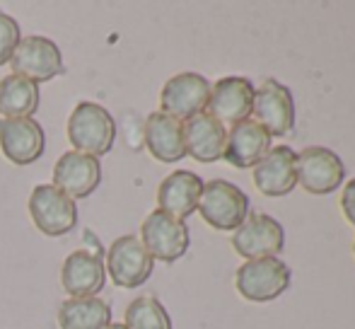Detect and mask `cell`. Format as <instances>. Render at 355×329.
Returning a JSON list of instances; mask_svg holds the SVG:
<instances>
[{"label":"cell","mask_w":355,"mask_h":329,"mask_svg":"<svg viewBox=\"0 0 355 329\" xmlns=\"http://www.w3.org/2000/svg\"><path fill=\"white\" fill-rule=\"evenodd\" d=\"M271 148V133L259 121H254V119H244V121L227 128V143H225L223 160H227L237 169H249L257 167Z\"/></svg>","instance_id":"16"},{"label":"cell","mask_w":355,"mask_h":329,"mask_svg":"<svg viewBox=\"0 0 355 329\" xmlns=\"http://www.w3.org/2000/svg\"><path fill=\"white\" fill-rule=\"evenodd\" d=\"M211 87L213 85L201 73H179L164 83L162 92H159V112L179 119V121H189L208 109Z\"/></svg>","instance_id":"7"},{"label":"cell","mask_w":355,"mask_h":329,"mask_svg":"<svg viewBox=\"0 0 355 329\" xmlns=\"http://www.w3.org/2000/svg\"><path fill=\"white\" fill-rule=\"evenodd\" d=\"M107 281V267L102 262V254L78 249L68 254L61 269L63 291L71 298H92L104 288Z\"/></svg>","instance_id":"17"},{"label":"cell","mask_w":355,"mask_h":329,"mask_svg":"<svg viewBox=\"0 0 355 329\" xmlns=\"http://www.w3.org/2000/svg\"><path fill=\"white\" fill-rule=\"evenodd\" d=\"M107 325H112V307L97 296L68 298L58 307L61 329H104Z\"/></svg>","instance_id":"21"},{"label":"cell","mask_w":355,"mask_h":329,"mask_svg":"<svg viewBox=\"0 0 355 329\" xmlns=\"http://www.w3.org/2000/svg\"><path fill=\"white\" fill-rule=\"evenodd\" d=\"M15 76H22L32 83H49L63 73V56L56 42L46 37H22L12 58H10Z\"/></svg>","instance_id":"11"},{"label":"cell","mask_w":355,"mask_h":329,"mask_svg":"<svg viewBox=\"0 0 355 329\" xmlns=\"http://www.w3.org/2000/svg\"><path fill=\"white\" fill-rule=\"evenodd\" d=\"M254 121H259L271 138H283L295 128V99L288 85L273 81H263L254 90Z\"/></svg>","instance_id":"9"},{"label":"cell","mask_w":355,"mask_h":329,"mask_svg":"<svg viewBox=\"0 0 355 329\" xmlns=\"http://www.w3.org/2000/svg\"><path fill=\"white\" fill-rule=\"evenodd\" d=\"M203 184L206 182H203L196 172H189V169H177V172L167 174V177L159 182V189H157L159 211L179 218V221L189 218L191 213H196Z\"/></svg>","instance_id":"19"},{"label":"cell","mask_w":355,"mask_h":329,"mask_svg":"<svg viewBox=\"0 0 355 329\" xmlns=\"http://www.w3.org/2000/svg\"><path fill=\"white\" fill-rule=\"evenodd\" d=\"M196 211L215 230L234 233L249 216V196L227 179H211L203 184Z\"/></svg>","instance_id":"2"},{"label":"cell","mask_w":355,"mask_h":329,"mask_svg":"<svg viewBox=\"0 0 355 329\" xmlns=\"http://www.w3.org/2000/svg\"><path fill=\"white\" fill-rule=\"evenodd\" d=\"M254 90H257L254 83L247 81V78H239V76L220 78L211 87V99H208L206 112L218 119L223 126L225 124L234 126V124L244 121V119H252Z\"/></svg>","instance_id":"12"},{"label":"cell","mask_w":355,"mask_h":329,"mask_svg":"<svg viewBox=\"0 0 355 329\" xmlns=\"http://www.w3.org/2000/svg\"><path fill=\"white\" fill-rule=\"evenodd\" d=\"M141 242L153 259L162 264H174L189 252L191 235H189L187 223L157 208L143 221Z\"/></svg>","instance_id":"4"},{"label":"cell","mask_w":355,"mask_h":329,"mask_svg":"<svg viewBox=\"0 0 355 329\" xmlns=\"http://www.w3.org/2000/svg\"><path fill=\"white\" fill-rule=\"evenodd\" d=\"M19 42H22L19 22L0 10V66H3V63H10V58H12V53Z\"/></svg>","instance_id":"24"},{"label":"cell","mask_w":355,"mask_h":329,"mask_svg":"<svg viewBox=\"0 0 355 329\" xmlns=\"http://www.w3.org/2000/svg\"><path fill=\"white\" fill-rule=\"evenodd\" d=\"M0 151L19 167L37 162L46 151L42 124L34 119H0Z\"/></svg>","instance_id":"13"},{"label":"cell","mask_w":355,"mask_h":329,"mask_svg":"<svg viewBox=\"0 0 355 329\" xmlns=\"http://www.w3.org/2000/svg\"><path fill=\"white\" fill-rule=\"evenodd\" d=\"M252 177L263 196H285L297 187V153L290 146H273L263 160L252 167Z\"/></svg>","instance_id":"14"},{"label":"cell","mask_w":355,"mask_h":329,"mask_svg":"<svg viewBox=\"0 0 355 329\" xmlns=\"http://www.w3.org/2000/svg\"><path fill=\"white\" fill-rule=\"evenodd\" d=\"M145 148L157 162L174 164L187 158V141H184V121L169 117L164 112H153L143 126Z\"/></svg>","instance_id":"18"},{"label":"cell","mask_w":355,"mask_h":329,"mask_svg":"<svg viewBox=\"0 0 355 329\" xmlns=\"http://www.w3.org/2000/svg\"><path fill=\"white\" fill-rule=\"evenodd\" d=\"M29 216L49 237H61L78 226V206L53 184H39L29 194Z\"/></svg>","instance_id":"5"},{"label":"cell","mask_w":355,"mask_h":329,"mask_svg":"<svg viewBox=\"0 0 355 329\" xmlns=\"http://www.w3.org/2000/svg\"><path fill=\"white\" fill-rule=\"evenodd\" d=\"M126 329H172V317L164 305L153 296H141L128 303L123 315Z\"/></svg>","instance_id":"23"},{"label":"cell","mask_w":355,"mask_h":329,"mask_svg":"<svg viewBox=\"0 0 355 329\" xmlns=\"http://www.w3.org/2000/svg\"><path fill=\"white\" fill-rule=\"evenodd\" d=\"M293 271L278 257L249 259L234 273V288L249 303H271L290 288Z\"/></svg>","instance_id":"3"},{"label":"cell","mask_w":355,"mask_h":329,"mask_svg":"<svg viewBox=\"0 0 355 329\" xmlns=\"http://www.w3.org/2000/svg\"><path fill=\"white\" fill-rule=\"evenodd\" d=\"M104 329H126V327H123V325H119V322H112V325H107Z\"/></svg>","instance_id":"26"},{"label":"cell","mask_w":355,"mask_h":329,"mask_svg":"<svg viewBox=\"0 0 355 329\" xmlns=\"http://www.w3.org/2000/svg\"><path fill=\"white\" fill-rule=\"evenodd\" d=\"M346 179V164L341 155L324 146H309L297 153V184L307 194L327 196L343 187Z\"/></svg>","instance_id":"6"},{"label":"cell","mask_w":355,"mask_h":329,"mask_svg":"<svg viewBox=\"0 0 355 329\" xmlns=\"http://www.w3.org/2000/svg\"><path fill=\"white\" fill-rule=\"evenodd\" d=\"M99 182H102V164L92 155L68 151L53 164V187L61 189L73 201L94 194Z\"/></svg>","instance_id":"15"},{"label":"cell","mask_w":355,"mask_h":329,"mask_svg":"<svg viewBox=\"0 0 355 329\" xmlns=\"http://www.w3.org/2000/svg\"><path fill=\"white\" fill-rule=\"evenodd\" d=\"M184 141H187V155H191L196 162L211 164L223 160L227 128L208 112H203L184 121Z\"/></svg>","instance_id":"20"},{"label":"cell","mask_w":355,"mask_h":329,"mask_svg":"<svg viewBox=\"0 0 355 329\" xmlns=\"http://www.w3.org/2000/svg\"><path fill=\"white\" fill-rule=\"evenodd\" d=\"M39 109V85L22 76H5L0 81V119H32Z\"/></svg>","instance_id":"22"},{"label":"cell","mask_w":355,"mask_h":329,"mask_svg":"<svg viewBox=\"0 0 355 329\" xmlns=\"http://www.w3.org/2000/svg\"><path fill=\"white\" fill-rule=\"evenodd\" d=\"M230 242L244 262L278 257L285 247V230L268 213H249L247 221L232 233Z\"/></svg>","instance_id":"8"},{"label":"cell","mask_w":355,"mask_h":329,"mask_svg":"<svg viewBox=\"0 0 355 329\" xmlns=\"http://www.w3.org/2000/svg\"><path fill=\"white\" fill-rule=\"evenodd\" d=\"M341 211L346 216V221L355 226V177L351 182L343 184V192H341Z\"/></svg>","instance_id":"25"},{"label":"cell","mask_w":355,"mask_h":329,"mask_svg":"<svg viewBox=\"0 0 355 329\" xmlns=\"http://www.w3.org/2000/svg\"><path fill=\"white\" fill-rule=\"evenodd\" d=\"M353 254H355V240H353Z\"/></svg>","instance_id":"27"},{"label":"cell","mask_w":355,"mask_h":329,"mask_svg":"<svg viewBox=\"0 0 355 329\" xmlns=\"http://www.w3.org/2000/svg\"><path fill=\"white\" fill-rule=\"evenodd\" d=\"M107 271L112 281L121 288H138L153 276L155 259L143 247L141 237L121 235L109 245L107 252Z\"/></svg>","instance_id":"10"},{"label":"cell","mask_w":355,"mask_h":329,"mask_svg":"<svg viewBox=\"0 0 355 329\" xmlns=\"http://www.w3.org/2000/svg\"><path fill=\"white\" fill-rule=\"evenodd\" d=\"M68 141L78 153L99 160L114 148L116 121L102 104L80 102L68 117Z\"/></svg>","instance_id":"1"}]
</instances>
